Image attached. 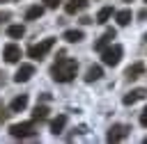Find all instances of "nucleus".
<instances>
[{
	"instance_id": "obj_23",
	"label": "nucleus",
	"mask_w": 147,
	"mask_h": 144,
	"mask_svg": "<svg viewBox=\"0 0 147 144\" xmlns=\"http://www.w3.org/2000/svg\"><path fill=\"white\" fill-rule=\"evenodd\" d=\"M7 117H9V112H7V107H5L2 103H0V121H5Z\"/></svg>"
},
{
	"instance_id": "obj_15",
	"label": "nucleus",
	"mask_w": 147,
	"mask_h": 144,
	"mask_svg": "<svg viewBox=\"0 0 147 144\" xmlns=\"http://www.w3.org/2000/svg\"><path fill=\"white\" fill-rule=\"evenodd\" d=\"M44 9H46V7H41V5H32V7L25 11V21H37V18H41Z\"/></svg>"
},
{
	"instance_id": "obj_17",
	"label": "nucleus",
	"mask_w": 147,
	"mask_h": 144,
	"mask_svg": "<svg viewBox=\"0 0 147 144\" xmlns=\"http://www.w3.org/2000/svg\"><path fill=\"white\" fill-rule=\"evenodd\" d=\"M62 39L69 41V43H78V41L83 39V30H67V32L62 34Z\"/></svg>"
},
{
	"instance_id": "obj_11",
	"label": "nucleus",
	"mask_w": 147,
	"mask_h": 144,
	"mask_svg": "<svg viewBox=\"0 0 147 144\" xmlns=\"http://www.w3.org/2000/svg\"><path fill=\"white\" fill-rule=\"evenodd\" d=\"M142 73H145V64H142V62H136V64H131V66L126 69L124 75H126L129 80H136V78H140Z\"/></svg>"
},
{
	"instance_id": "obj_26",
	"label": "nucleus",
	"mask_w": 147,
	"mask_h": 144,
	"mask_svg": "<svg viewBox=\"0 0 147 144\" xmlns=\"http://www.w3.org/2000/svg\"><path fill=\"white\" fill-rule=\"evenodd\" d=\"M138 18H142V21H145V18H147V9H142V11L138 14Z\"/></svg>"
},
{
	"instance_id": "obj_16",
	"label": "nucleus",
	"mask_w": 147,
	"mask_h": 144,
	"mask_svg": "<svg viewBox=\"0 0 147 144\" xmlns=\"http://www.w3.org/2000/svg\"><path fill=\"white\" fill-rule=\"evenodd\" d=\"M101 75H103V69L94 64V66H90V69H87V73H85V82H94V80H99Z\"/></svg>"
},
{
	"instance_id": "obj_14",
	"label": "nucleus",
	"mask_w": 147,
	"mask_h": 144,
	"mask_svg": "<svg viewBox=\"0 0 147 144\" xmlns=\"http://www.w3.org/2000/svg\"><path fill=\"white\" fill-rule=\"evenodd\" d=\"M25 107H28V96H25V94L16 96V98L11 101V105H9V110H11V112H23Z\"/></svg>"
},
{
	"instance_id": "obj_1",
	"label": "nucleus",
	"mask_w": 147,
	"mask_h": 144,
	"mask_svg": "<svg viewBox=\"0 0 147 144\" xmlns=\"http://www.w3.org/2000/svg\"><path fill=\"white\" fill-rule=\"evenodd\" d=\"M76 71H78V62L74 57H64V53H60V57L51 66V78L55 82H71L76 78Z\"/></svg>"
},
{
	"instance_id": "obj_12",
	"label": "nucleus",
	"mask_w": 147,
	"mask_h": 144,
	"mask_svg": "<svg viewBox=\"0 0 147 144\" xmlns=\"http://www.w3.org/2000/svg\"><path fill=\"white\" fill-rule=\"evenodd\" d=\"M64 126H67V114H57V117L51 121V133H53V135H60V133L64 130Z\"/></svg>"
},
{
	"instance_id": "obj_24",
	"label": "nucleus",
	"mask_w": 147,
	"mask_h": 144,
	"mask_svg": "<svg viewBox=\"0 0 147 144\" xmlns=\"http://www.w3.org/2000/svg\"><path fill=\"white\" fill-rule=\"evenodd\" d=\"M80 23H83V25H90V23H94V21H92L90 16H83V18H80Z\"/></svg>"
},
{
	"instance_id": "obj_28",
	"label": "nucleus",
	"mask_w": 147,
	"mask_h": 144,
	"mask_svg": "<svg viewBox=\"0 0 147 144\" xmlns=\"http://www.w3.org/2000/svg\"><path fill=\"white\" fill-rule=\"evenodd\" d=\"M142 142H145V144H147V137H145V139H142Z\"/></svg>"
},
{
	"instance_id": "obj_29",
	"label": "nucleus",
	"mask_w": 147,
	"mask_h": 144,
	"mask_svg": "<svg viewBox=\"0 0 147 144\" xmlns=\"http://www.w3.org/2000/svg\"><path fill=\"white\" fill-rule=\"evenodd\" d=\"M2 2H7V0H0V5H2Z\"/></svg>"
},
{
	"instance_id": "obj_25",
	"label": "nucleus",
	"mask_w": 147,
	"mask_h": 144,
	"mask_svg": "<svg viewBox=\"0 0 147 144\" xmlns=\"http://www.w3.org/2000/svg\"><path fill=\"white\" fill-rule=\"evenodd\" d=\"M7 18H9V11H0V23L7 21Z\"/></svg>"
},
{
	"instance_id": "obj_10",
	"label": "nucleus",
	"mask_w": 147,
	"mask_h": 144,
	"mask_svg": "<svg viewBox=\"0 0 147 144\" xmlns=\"http://www.w3.org/2000/svg\"><path fill=\"white\" fill-rule=\"evenodd\" d=\"M87 5H90V0H69V2L64 5V11H67V14H78V11H83Z\"/></svg>"
},
{
	"instance_id": "obj_6",
	"label": "nucleus",
	"mask_w": 147,
	"mask_h": 144,
	"mask_svg": "<svg viewBox=\"0 0 147 144\" xmlns=\"http://www.w3.org/2000/svg\"><path fill=\"white\" fill-rule=\"evenodd\" d=\"M2 57H5V62L16 64V62L21 59V48H18L16 43H7V46H5V50H2Z\"/></svg>"
},
{
	"instance_id": "obj_5",
	"label": "nucleus",
	"mask_w": 147,
	"mask_h": 144,
	"mask_svg": "<svg viewBox=\"0 0 147 144\" xmlns=\"http://www.w3.org/2000/svg\"><path fill=\"white\" fill-rule=\"evenodd\" d=\"M129 135H131V126H126V123H113V126L108 128L106 139H108V142H122V139H126Z\"/></svg>"
},
{
	"instance_id": "obj_21",
	"label": "nucleus",
	"mask_w": 147,
	"mask_h": 144,
	"mask_svg": "<svg viewBox=\"0 0 147 144\" xmlns=\"http://www.w3.org/2000/svg\"><path fill=\"white\" fill-rule=\"evenodd\" d=\"M41 2H44L46 9H57V5H60L62 0H41Z\"/></svg>"
},
{
	"instance_id": "obj_19",
	"label": "nucleus",
	"mask_w": 147,
	"mask_h": 144,
	"mask_svg": "<svg viewBox=\"0 0 147 144\" xmlns=\"http://www.w3.org/2000/svg\"><path fill=\"white\" fill-rule=\"evenodd\" d=\"M25 34V27L23 25H9L7 27V37H11V39H21Z\"/></svg>"
},
{
	"instance_id": "obj_9",
	"label": "nucleus",
	"mask_w": 147,
	"mask_h": 144,
	"mask_svg": "<svg viewBox=\"0 0 147 144\" xmlns=\"http://www.w3.org/2000/svg\"><path fill=\"white\" fill-rule=\"evenodd\" d=\"M115 34H117V32H115V27H108V30L103 32V37L94 41V50H99V53H101V50H103V48H106V46L115 39Z\"/></svg>"
},
{
	"instance_id": "obj_22",
	"label": "nucleus",
	"mask_w": 147,
	"mask_h": 144,
	"mask_svg": "<svg viewBox=\"0 0 147 144\" xmlns=\"http://www.w3.org/2000/svg\"><path fill=\"white\" fill-rule=\"evenodd\" d=\"M140 126H145V128H147V105H145V110L140 112Z\"/></svg>"
},
{
	"instance_id": "obj_31",
	"label": "nucleus",
	"mask_w": 147,
	"mask_h": 144,
	"mask_svg": "<svg viewBox=\"0 0 147 144\" xmlns=\"http://www.w3.org/2000/svg\"><path fill=\"white\" fill-rule=\"evenodd\" d=\"M145 2H147V0H145Z\"/></svg>"
},
{
	"instance_id": "obj_13",
	"label": "nucleus",
	"mask_w": 147,
	"mask_h": 144,
	"mask_svg": "<svg viewBox=\"0 0 147 144\" xmlns=\"http://www.w3.org/2000/svg\"><path fill=\"white\" fill-rule=\"evenodd\" d=\"M131 18H133V11H131V9H122V11H117V14H115V21H117V25H119V27L129 25V23H131Z\"/></svg>"
},
{
	"instance_id": "obj_30",
	"label": "nucleus",
	"mask_w": 147,
	"mask_h": 144,
	"mask_svg": "<svg viewBox=\"0 0 147 144\" xmlns=\"http://www.w3.org/2000/svg\"><path fill=\"white\" fill-rule=\"evenodd\" d=\"M145 39H147V34H145Z\"/></svg>"
},
{
	"instance_id": "obj_27",
	"label": "nucleus",
	"mask_w": 147,
	"mask_h": 144,
	"mask_svg": "<svg viewBox=\"0 0 147 144\" xmlns=\"http://www.w3.org/2000/svg\"><path fill=\"white\" fill-rule=\"evenodd\" d=\"M124 2H133V0H124Z\"/></svg>"
},
{
	"instance_id": "obj_8",
	"label": "nucleus",
	"mask_w": 147,
	"mask_h": 144,
	"mask_svg": "<svg viewBox=\"0 0 147 144\" xmlns=\"http://www.w3.org/2000/svg\"><path fill=\"white\" fill-rule=\"evenodd\" d=\"M145 96H147V89H145V87H136V89H131V91L122 98V103H124V105H133L136 101H142Z\"/></svg>"
},
{
	"instance_id": "obj_18",
	"label": "nucleus",
	"mask_w": 147,
	"mask_h": 144,
	"mask_svg": "<svg viewBox=\"0 0 147 144\" xmlns=\"http://www.w3.org/2000/svg\"><path fill=\"white\" fill-rule=\"evenodd\" d=\"M48 105H37L34 110H32V119L34 121H44V119H48Z\"/></svg>"
},
{
	"instance_id": "obj_4",
	"label": "nucleus",
	"mask_w": 147,
	"mask_h": 144,
	"mask_svg": "<svg viewBox=\"0 0 147 144\" xmlns=\"http://www.w3.org/2000/svg\"><path fill=\"white\" fill-rule=\"evenodd\" d=\"M9 135L16 139H25V137H34V123L32 121H23V123H14L9 126Z\"/></svg>"
},
{
	"instance_id": "obj_2",
	"label": "nucleus",
	"mask_w": 147,
	"mask_h": 144,
	"mask_svg": "<svg viewBox=\"0 0 147 144\" xmlns=\"http://www.w3.org/2000/svg\"><path fill=\"white\" fill-rule=\"evenodd\" d=\"M122 55H124V48L119 46V43H108L103 50H101V62L106 64V66H117L119 64V59H122Z\"/></svg>"
},
{
	"instance_id": "obj_7",
	"label": "nucleus",
	"mask_w": 147,
	"mask_h": 144,
	"mask_svg": "<svg viewBox=\"0 0 147 144\" xmlns=\"http://www.w3.org/2000/svg\"><path fill=\"white\" fill-rule=\"evenodd\" d=\"M32 75H34V66L32 64H21L18 71L14 73V82H28Z\"/></svg>"
},
{
	"instance_id": "obj_3",
	"label": "nucleus",
	"mask_w": 147,
	"mask_h": 144,
	"mask_svg": "<svg viewBox=\"0 0 147 144\" xmlns=\"http://www.w3.org/2000/svg\"><path fill=\"white\" fill-rule=\"evenodd\" d=\"M55 46V39H41L39 43H32L30 48H28V57H32V59H44L46 55H48V50Z\"/></svg>"
},
{
	"instance_id": "obj_20",
	"label": "nucleus",
	"mask_w": 147,
	"mask_h": 144,
	"mask_svg": "<svg viewBox=\"0 0 147 144\" xmlns=\"http://www.w3.org/2000/svg\"><path fill=\"white\" fill-rule=\"evenodd\" d=\"M110 16H113V7H101L96 14V23H108Z\"/></svg>"
}]
</instances>
